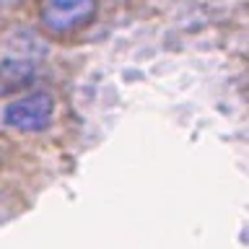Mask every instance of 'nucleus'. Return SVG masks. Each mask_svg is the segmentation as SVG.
<instances>
[{"label":"nucleus","mask_w":249,"mask_h":249,"mask_svg":"<svg viewBox=\"0 0 249 249\" xmlns=\"http://www.w3.org/2000/svg\"><path fill=\"white\" fill-rule=\"evenodd\" d=\"M36 60L34 57H23V54H11L5 52L0 57V89H16L23 86L34 75Z\"/></svg>","instance_id":"7ed1b4c3"},{"label":"nucleus","mask_w":249,"mask_h":249,"mask_svg":"<svg viewBox=\"0 0 249 249\" xmlns=\"http://www.w3.org/2000/svg\"><path fill=\"white\" fill-rule=\"evenodd\" d=\"M96 13V0H42L39 18L52 34H68L86 26Z\"/></svg>","instance_id":"f03ea898"},{"label":"nucleus","mask_w":249,"mask_h":249,"mask_svg":"<svg viewBox=\"0 0 249 249\" xmlns=\"http://www.w3.org/2000/svg\"><path fill=\"white\" fill-rule=\"evenodd\" d=\"M18 0H0V5H16Z\"/></svg>","instance_id":"20e7f679"},{"label":"nucleus","mask_w":249,"mask_h":249,"mask_svg":"<svg viewBox=\"0 0 249 249\" xmlns=\"http://www.w3.org/2000/svg\"><path fill=\"white\" fill-rule=\"evenodd\" d=\"M0 200H3V195H0Z\"/></svg>","instance_id":"39448f33"},{"label":"nucleus","mask_w":249,"mask_h":249,"mask_svg":"<svg viewBox=\"0 0 249 249\" xmlns=\"http://www.w3.org/2000/svg\"><path fill=\"white\" fill-rule=\"evenodd\" d=\"M52 117H54L52 96L44 91H36V93H29V96L11 101L3 112V122L8 127L21 130V132H39V130L50 127Z\"/></svg>","instance_id":"f257e3e1"}]
</instances>
